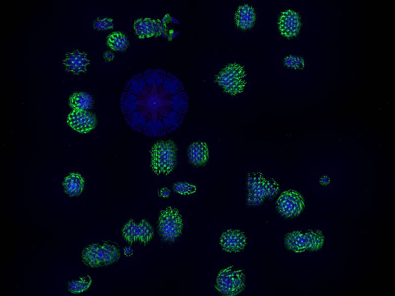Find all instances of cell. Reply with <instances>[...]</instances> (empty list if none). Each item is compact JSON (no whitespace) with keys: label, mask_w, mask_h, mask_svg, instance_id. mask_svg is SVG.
Segmentation results:
<instances>
[{"label":"cell","mask_w":395,"mask_h":296,"mask_svg":"<svg viewBox=\"0 0 395 296\" xmlns=\"http://www.w3.org/2000/svg\"><path fill=\"white\" fill-rule=\"evenodd\" d=\"M266 181L267 179L260 172L253 171L248 174L246 188L248 205H259L267 198Z\"/></svg>","instance_id":"obj_8"},{"label":"cell","mask_w":395,"mask_h":296,"mask_svg":"<svg viewBox=\"0 0 395 296\" xmlns=\"http://www.w3.org/2000/svg\"><path fill=\"white\" fill-rule=\"evenodd\" d=\"M101 245L104 251V266L117 262L120 258L118 246L109 241H103Z\"/></svg>","instance_id":"obj_19"},{"label":"cell","mask_w":395,"mask_h":296,"mask_svg":"<svg viewBox=\"0 0 395 296\" xmlns=\"http://www.w3.org/2000/svg\"><path fill=\"white\" fill-rule=\"evenodd\" d=\"M245 74L239 65L232 64L227 66L218 74L216 80L224 91L231 95L243 91L245 85Z\"/></svg>","instance_id":"obj_6"},{"label":"cell","mask_w":395,"mask_h":296,"mask_svg":"<svg viewBox=\"0 0 395 296\" xmlns=\"http://www.w3.org/2000/svg\"><path fill=\"white\" fill-rule=\"evenodd\" d=\"M255 18L253 8L247 4L240 6L235 15V21L237 26L243 29L251 28Z\"/></svg>","instance_id":"obj_16"},{"label":"cell","mask_w":395,"mask_h":296,"mask_svg":"<svg viewBox=\"0 0 395 296\" xmlns=\"http://www.w3.org/2000/svg\"><path fill=\"white\" fill-rule=\"evenodd\" d=\"M84 181L78 173H70L64 179L63 183L65 192L69 196L79 195L84 188Z\"/></svg>","instance_id":"obj_15"},{"label":"cell","mask_w":395,"mask_h":296,"mask_svg":"<svg viewBox=\"0 0 395 296\" xmlns=\"http://www.w3.org/2000/svg\"><path fill=\"white\" fill-rule=\"evenodd\" d=\"M136 35L140 38L150 37L160 34L162 26L160 21L151 18H140L134 24Z\"/></svg>","instance_id":"obj_13"},{"label":"cell","mask_w":395,"mask_h":296,"mask_svg":"<svg viewBox=\"0 0 395 296\" xmlns=\"http://www.w3.org/2000/svg\"><path fill=\"white\" fill-rule=\"evenodd\" d=\"M113 20L108 17L99 18L93 23L94 28L100 30H108L113 27Z\"/></svg>","instance_id":"obj_25"},{"label":"cell","mask_w":395,"mask_h":296,"mask_svg":"<svg viewBox=\"0 0 395 296\" xmlns=\"http://www.w3.org/2000/svg\"><path fill=\"white\" fill-rule=\"evenodd\" d=\"M183 221L179 211L171 207L161 210L158 222V234L163 241L171 242L181 234Z\"/></svg>","instance_id":"obj_4"},{"label":"cell","mask_w":395,"mask_h":296,"mask_svg":"<svg viewBox=\"0 0 395 296\" xmlns=\"http://www.w3.org/2000/svg\"><path fill=\"white\" fill-rule=\"evenodd\" d=\"M244 271L230 266L222 269L216 277V289L222 295L236 296L245 288Z\"/></svg>","instance_id":"obj_5"},{"label":"cell","mask_w":395,"mask_h":296,"mask_svg":"<svg viewBox=\"0 0 395 296\" xmlns=\"http://www.w3.org/2000/svg\"><path fill=\"white\" fill-rule=\"evenodd\" d=\"M93 101L90 94L84 92H75L69 98V104L74 111H87L90 109Z\"/></svg>","instance_id":"obj_17"},{"label":"cell","mask_w":395,"mask_h":296,"mask_svg":"<svg viewBox=\"0 0 395 296\" xmlns=\"http://www.w3.org/2000/svg\"><path fill=\"white\" fill-rule=\"evenodd\" d=\"M305 208V200L302 195L294 190L284 191L276 201V209L283 216L292 218L299 215Z\"/></svg>","instance_id":"obj_7"},{"label":"cell","mask_w":395,"mask_h":296,"mask_svg":"<svg viewBox=\"0 0 395 296\" xmlns=\"http://www.w3.org/2000/svg\"><path fill=\"white\" fill-rule=\"evenodd\" d=\"M92 283L91 277L89 275L81 277L77 280L69 282L67 289L73 294H80L86 291Z\"/></svg>","instance_id":"obj_22"},{"label":"cell","mask_w":395,"mask_h":296,"mask_svg":"<svg viewBox=\"0 0 395 296\" xmlns=\"http://www.w3.org/2000/svg\"><path fill=\"white\" fill-rule=\"evenodd\" d=\"M99 243H92L85 246L81 253V259L84 264L91 267H100L96 257Z\"/></svg>","instance_id":"obj_21"},{"label":"cell","mask_w":395,"mask_h":296,"mask_svg":"<svg viewBox=\"0 0 395 296\" xmlns=\"http://www.w3.org/2000/svg\"><path fill=\"white\" fill-rule=\"evenodd\" d=\"M247 238L244 233L238 229H228L220 237V244L223 250L229 253L242 251L246 246Z\"/></svg>","instance_id":"obj_9"},{"label":"cell","mask_w":395,"mask_h":296,"mask_svg":"<svg viewBox=\"0 0 395 296\" xmlns=\"http://www.w3.org/2000/svg\"><path fill=\"white\" fill-rule=\"evenodd\" d=\"M300 27V18L296 12L287 10L282 12L278 20V28L283 36L287 37L296 36Z\"/></svg>","instance_id":"obj_11"},{"label":"cell","mask_w":395,"mask_h":296,"mask_svg":"<svg viewBox=\"0 0 395 296\" xmlns=\"http://www.w3.org/2000/svg\"><path fill=\"white\" fill-rule=\"evenodd\" d=\"M67 122L73 129L79 133L88 132L96 124L94 115L87 111L74 110L68 114Z\"/></svg>","instance_id":"obj_10"},{"label":"cell","mask_w":395,"mask_h":296,"mask_svg":"<svg viewBox=\"0 0 395 296\" xmlns=\"http://www.w3.org/2000/svg\"><path fill=\"white\" fill-rule=\"evenodd\" d=\"M114 57V54L111 52H106L104 54V58L107 60H112Z\"/></svg>","instance_id":"obj_30"},{"label":"cell","mask_w":395,"mask_h":296,"mask_svg":"<svg viewBox=\"0 0 395 296\" xmlns=\"http://www.w3.org/2000/svg\"><path fill=\"white\" fill-rule=\"evenodd\" d=\"M190 162L196 167L204 165L209 159V150L206 143L197 141L192 143L188 150Z\"/></svg>","instance_id":"obj_14"},{"label":"cell","mask_w":395,"mask_h":296,"mask_svg":"<svg viewBox=\"0 0 395 296\" xmlns=\"http://www.w3.org/2000/svg\"><path fill=\"white\" fill-rule=\"evenodd\" d=\"M136 223L132 219L130 220L123 227L122 229V236L124 240L128 244L132 245L135 243V231Z\"/></svg>","instance_id":"obj_23"},{"label":"cell","mask_w":395,"mask_h":296,"mask_svg":"<svg viewBox=\"0 0 395 296\" xmlns=\"http://www.w3.org/2000/svg\"><path fill=\"white\" fill-rule=\"evenodd\" d=\"M170 193V191L167 188H163L159 190V195L163 197L169 196Z\"/></svg>","instance_id":"obj_28"},{"label":"cell","mask_w":395,"mask_h":296,"mask_svg":"<svg viewBox=\"0 0 395 296\" xmlns=\"http://www.w3.org/2000/svg\"><path fill=\"white\" fill-rule=\"evenodd\" d=\"M89 64L86 54L78 50L67 53L63 60L65 70L74 74L84 72Z\"/></svg>","instance_id":"obj_12"},{"label":"cell","mask_w":395,"mask_h":296,"mask_svg":"<svg viewBox=\"0 0 395 296\" xmlns=\"http://www.w3.org/2000/svg\"><path fill=\"white\" fill-rule=\"evenodd\" d=\"M108 46L113 50L116 51L125 50L128 46V41L126 36L120 32H114L107 38Z\"/></svg>","instance_id":"obj_20"},{"label":"cell","mask_w":395,"mask_h":296,"mask_svg":"<svg viewBox=\"0 0 395 296\" xmlns=\"http://www.w3.org/2000/svg\"><path fill=\"white\" fill-rule=\"evenodd\" d=\"M151 166L157 175H166L174 169L177 162V148L171 140L156 143L151 150Z\"/></svg>","instance_id":"obj_2"},{"label":"cell","mask_w":395,"mask_h":296,"mask_svg":"<svg viewBox=\"0 0 395 296\" xmlns=\"http://www.w3.org/2000/svg\"><path fill=\"white\" fill-rule=\"evenodd\" d=\"M324 237L320 230H295L288 233L284 238L286 248L296 253L316 251L322 247Z\"/></svg>","instance_id":"obj_3"},{"label":"cell","mask_w":395,"mask_h":296,"mask_svg":"<svg viewBox=\"0 0 395 296\" xmlns=\"http://www.w3.org/2000/svg\"><path fill=\"white\" fill-rule=\"evenodd\" d=\"M188 107L183 83L161 69H150L133 75L120 97L126 123L134 131L150 137L175 131L183 122Z\"/></svg>","instance_id":"obj_1"},{"label":"cell","mask_w":395,"mask_h":296,"mask_svg":"<svg viewBox=\"0 0 395 296\" xmlns=\"http://www.w3.org/2000/svg\"><path fill=\"white\" fill-rule=\"evenodd\" d=\"M124 253L126 255H128L131 253V252H132V250L131 249L130 247H125L124 248Z\"/></svg>","instance_id":"obj_31"},{"label":"cell","mask_w":395,"mask_h":296,"mask_svg":"<svg viewBox=\"0 0 395 296\" xmlns=\"http://www.w3.org/2000/svg\"><path fill=\"white\" fill-rule=\"evenodd\" d=\"M319 183L321 185L325 186L329 184L330 179L327 176H323L320 178Z\"/></svg>","instance_id":"obj_29"},{"label":"cell","mask_w":395,"mask_h":296,"mask_svg":"<svg viewBox=\"0 0 395 296\" xmlns=\"http://www.w3.org/2000/svg\"><path fill=\"white\" fill-rule=\"evenodd\" d=\"M284 62L288 67L292 68L300 69L304 67V60L299 57L293 56L287 57Z\"/></svg>","instance_id":"obj_27"},{"label":"cell","mask_w":395,"mask_h":296,"mask_svg":"<svg viewBox=\"0 0 395 296\" xmlns=\"http://www.w3.org/2000/svg\"><path fill=\"white\" fill-rule=\"evenodd\" d=\"M267 198L269 199L273 198L279 191L278 184L273 179H267Z\"/></svg>","instance_id":"obj_26"},{"label":"cell","mask_w":395,"mask_h":296,"mask_svg":"<svg viewBox=\"0 0 395 296\" xmlns=\"http://www.w3.org/2000/svg\"><path fill=\"white\" fill-rule=\"evenodd\" d=\"M154 237V229L151 224L146 220H142L136 224L135 231V242H139L146 246Z\"/></svg>","instance_id":"obj_18"},{"label":"cell","mask_w":395,"mask_h":296,"mask_svg":"<svg viewBox=\"0 0 395 296\" xmlns=\"http://www.w3.org/2000/svg\"><path fill=\"white\" fill-rule=\"evenodd\" d=\"M173 189L182 195H190L197 190L196 186L187 182H182L176 183L173 185Z\"/></svg>","instance_id":"obj_24"}]
</instances>
